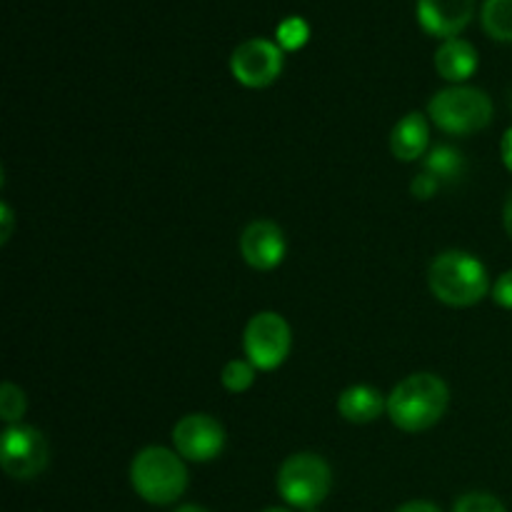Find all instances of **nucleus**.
Masks as SVG:
<instances>
[{"label": "nucleus", "mask_w": 512, "mask_h": 512, "mask_svg": "<svg viewBox=\"0 0 512 512\" xmlns=\"http://www.w3.org/2000/svg\"><path fill=\"white\" fill-rule=\"evenodd\" d=\"M448 403L450 388L440 375L415 373L388 395V418L405 433H423L443 420Z\"/></svg>", "instance_id": "nucleus-1"}, {"label": "nucleus", "mask_w": 512, "mask_h": 512, "mask_svg": "<svg viewBox=\"0 0 512 512\" xmlns=\"http://www.w3.org/2000/svg\"><path fill=\"white\" fill-rule=\"evenodd\" d=\"M430 293L450 308H470L488 295V268L465 250H448L428 270Z\"/></svg>", "instance_id": "nucleus-2"}, {"label": "nucleus", "mask_w": 512, "mask_h": 512, "mask_svg": "<svg viewBox=\"0 0 512 512\" xmlns=\"http://www.w3.org/2000/svg\"><path fill=\"white\" fill-rule=\"evenodd\" d=\"M130 483L145 503L173 505L188 488V468L178 453L150 445L133 458Z\"/></svg>", "instance_id": "nucleus-3"}, {"label": "nucleus", "mask_w": 512, "mask_h": 512, "mask_svg": "<svg viewBox=\"0 0 512 512\" xmlns=\"http://www.w3.org/2000/svg\"><path fill=\"white\" fill-rule=\"evenodd\" d=\"M493 100L473 85H450L438 90L428 103V115L443 133L473 135L493 120Z\"/></svg>", "instance_id": "nucleus-4"}, {"label": "nucleus", "mask_w": 512, "mask_h": 512, "mask_svg": "<svg viewBox=\"0 0 512 512\" xmlns=\"http://www.w3.org/2000/svg\"><path fill=\"white\" fill-rule=\"evenodd\" d=\"M333 488V470L320 455L295 453L280 465L278 493L290 508L315 510Z\"/></svg>", "instance_id": "nucleus-5"}, {"label": "nucleus", "mask_w": 512, "mask_h": 512, "mask_svg": "<svg viewBox=\"0 0 512 512\" xmlns=\"http://www.w3.org/2000/svg\"><path fill=\"white\" fill-rule=\"evenodd\" d=\"M245 358L258 370H275L288 360L293 348V333L288 320L273 310L253 315L243 333Z\"/></svg>", "instance_id": "nucleus-6"}, {"label": "nucleus", "mask_w": 512, "mask_h": 512, "mask_svg": "<svg viewBox=\"0 0 512 512\" xmlns=\"http://www.w3.org/2000/svg\"><path fill=\"white\" fill-rule=\"evenodd\" d=\"M50 460L48 440L30 425H8L0 438V465L13 480H33Z\"/></svg>", "instance_id": "nucleus-7"}, {"label": "nucleus", "mask_w": 512, "mask_h": 512, "mask_svg": "<svg viewBox=\"0 0 512 512\" xmlns=\"http://www.w3.org/2000/svg\"><path fill=\"white\" fill-rule=\"evenodd\" d=\"M283 65V48L268 38L245 40L230 55L233 78L245 88H268V85H273L283 73Z\"/></svg>", "instance_id": "nucleus-8"}, {"label": "nucleus", "mask_w": 512, "mask_h": 512, "mask_svg": "<svg viewBox=\"0 0 512 512\" xmlns=\"http://www.w3.org/2000/svg\"><path fill=\"white\" fill-rule=\"evenodd\" d=\"M175 453L190 463H210L225 448V428L205 413H190L173 428Z\"/></svg>", "instance_id": "nucleus-9"}, {"label": "nucleus", "mask_w": 512, "mask_h": 512, "mask_svg": "<svg viewBox=\"0 0 512 512\" xmlns=\"http://www.w3.org/2000/svg\"><path fill=\"white\" fill-rule=\"evenodd\" d=\"M285 235L273 220H253L240 235V255L255 270H275L285 260Z\"/></svg>", "instance_id": "nucleus-10"}, {"label": "nucleus", "mask_w": 512, "mask_h": 512, "mask_svg": "<svg viewBox=\"0 0 512 512\" xmlns=\"http://www.w3.org/2000/svg\"><path fill=\"white\" fill-rule=\"evenodd\" d=\"M475 15V0H418V23L435 38H458Z\"/></svg>", "instance_id": "nucleus-11"}, {"label": "nucleus", "mask_w": 512, "mask_h": 512, "mask_svg": "<svg viewBox=\"0 0 512 512\" xmlns=\"http://www.w3.org/2000/svg\"><path fill=\"white\" fill-rule=\"evenodd\" d=\"M338 413L353 425L375 423L380 415L388 413V398L373 385H353L340 393Z\"/></svg>", "instance_id": "nucleus-12"}, {"label": "nucleus", "mask_w": 512, "mask_h": 512, "mask_svg": "<svg viewBox=\"0 0 512 512\" xmlns=\"http://www.w3.org/2000/svg\"><path fill=\"white\" fill-rule=\"evenodd\" d=\"M435 70L448 83L463 85V80H468L478 70V50L463 38L443 40L435 50Z\"/></svg>", "instance_id": "nucleus-13"}, {"label": "nucleus", "mask_w": 512, "mask_h": 512, "mask_svg": "<svg viewBox=\"0 0 512 512\" xmlns=\"http://www.w3.org/2000/svg\"><path fill=\"white\" fill-rule=\"evenodd\" d=\"M430 145V125L423 113H408L395 123L390 133V150L403 163H413L425 155Z\"/></svg>", "instance_id": "nucleus-14"}, {"label": "nucleus", "mask_w": 512, "mask_h": 512, "mask_svg": "<svg viewBox=\"0 0 512 512\" xmlns=\"http://www.w3.org/2000/svg\"><path fill=\"white\" fill-rule=\"evenodd\" d=\"M425 173L438 183H450V180L463 178L465 158L450 145H435L425 158Z\"/></svg>", "instance_id": "nucleus-15"}, {"label": "nucleus", "mask_w": 512, "mask_h": 512, "mask_svg": "<svg viewBox=\"0 0 512 512\" xmlns=\"http://www.w3.org/2000/svg\"><path fill=\"white\" fill-rule=\"evenodd\" d=\"M480 20L490 38L512 43V0H485Z\"/></svg>", "instance_id": "nucleus-16"}, {"label": "nucleus", "mask_w": 512, "mask_h": 512, "mask_svg": "<svg viewBox=\"0 0 512 512\" xmlns=\"http://www.w3.org/2000/svg\"><path fill=\"white\" fill-rule=\"evenodd\" d=\"M255 373H258V368L250 360H230L223 368L220 380L230 393H245L255 383Z\"/></svg>", "instance_id": "nucleus-17"}, {"label": "nucleus", "mask_w": 512, "mask_h": 512, "mask_svg": "<svg viewBox=\"0 0 512 512\" xmlns=\"http://www.w3.org/2000/svg\"><path fill=\"white\" fill-rule=\"evenodd\" d=\"M25 410H28V400L25 393L15 383H3L0 388V418L8 425H20Z\"/></svg>", "instance_id": "nucleus-18"}, {"label": "nucleus", "mask_w": 512, "mask_h": 512, "mask_svg": "<svg viewBox=\"0 0 512 512\" xmlns=\"http://www.w3.org/2000/svg\"><path fill=\"white\" fill-rule=\"evenodd\" d=\"M308 23L303 18H288L278 25V45L283 50H298L308 40Z\"/></svg>", "instance_id": "nucleus-19"}, {"label": "nucleus", "mask_w": 512, "mask_h": 512, "mask_svg": "<svg viewBox=\"0 0 512 512\" xmlns=\"http://www.w3.org/2000/svg\"><path fill=\"white\" fill-rule=\"evenodd\" d=\"M453 512H508L495 495L490 493H468L455 503Z\"/></svg>", "instance_id": "nucleus-20"}, {"label": "nucleus", "mask_w": 512, "mask_h": 512, "mask_svg": "<svg viewBox=\"0 0 512 512\" xmlns=\"http://www.w3.org/2000/svg\"><path fill=\"white\" fill-rule=\"evenodd\" d=\"M493 300L500 305V308L512 310V270L500 275L493 285Z\"/></svg>", "instance_id": "nucleus-21"}, {"label": "nucleus", "mask_w": 512, "mask_h": 512, "mask_svg": "<svg viewBox=\"0 0 512 512\" xmlns=\"http://www.w3.org/2000/svg\"><path fill=\"white\" fill-rule=\"evenodd\" d=\"M438 188H440L438 180L430 178L428 173H423V175H418V178H415L413 195H415V198H420V200H428V198H433L435 190H438Z\"/></svg>", "instance_id": "nucleus-22"}, {"label": "nucleus", "mask_w": 512, "mask_h": 512, "mask_svg": "<svg viewBox=\"0 0 512 512\" xmlns=\"http://www.w3.org/2000/svg\"><path fill=\"white\" fill-rule=\"evenodd\" d=\"M395 512H440L435 503H428V500H410V503L400 505Z\"/></svg>", "instance_id": "nucleus-23"}, {"label": "nucleus", "mask_w": 512, "mask_h": 512, "mask_svg": "<svg viewBox=\"0 0 512 512\" xmlns=\"http://www.w3.org/2000/svg\"><path fill=\"white\" fill-rule=\"evenodd\" d=\"M0 215H3V233H0V240H3V243H8L10 240V230H13V210H10V205L8 203H3L0 205Z\"/></svg>", "instance_id": "nucleus-24"}, {"label": "nucleus", "mask_w": 512, "mask_h": 512, "mask_svg": "<svg viewBox=\"0 0 512 512\" xmlns=\"http://www.w3.org/2000/svg\"><path fill=\"white\" fill-rule=\"evenodd\" d=\"M500 155H503L505 168H508L512 173V128L503 135V143H500Z\"/></svg>", "instance_id": "nucleus-25"}, {"label": "nucleus", "mask_w": 512, "mask_h": 512, "mask_svg": "<svg viewBox=\"0 0 512 512\" xmlns=\"http://www.w3.org/2000/svg\"><path fill=\"white\" fill-rule=\"evenodd\" d=\"M503 225H505V233L510 235L512 240V190L508 195V200H505V208H503Z\"/></svg>", "instance_id": "nucleus-26"}, {"label": "nucleus", "mask_w": 512, "mask_h": 512, "mask_svg": "<svg viewBox=\"0 0 512 512\" xmlns=\"http://www.w3.org/2000/svg\"><path fill=\"white\" fill-rule=\"evenodd\" d=\"M175 512H208V510L200 508V505H183V508H178Z\"/></svg>", "instance_id": "nucleus-27"}, {"label": "nucleus", "mask_w": 512, "mask_h": 512, "mask_svg": "<svg viewBox=\"0 0 512 512\" xmlns=\"http://www.w3.org/2000/svg\"><path fill=\"white\" fill-rule=\"evenodd\" d=\"M265 512H293V510H288V508H268Z\"/></svg>", "instance_id": "nucleus-28"}, {"label": "nucleus", "mask_w": 512, "mask_h": 512, "mask_svg": "<svg viewBox=\"0 0 512 512\" xmlns=\"http://www.w3.org/2000/svg\"><path fill=\"white\" fill-rule=\"evenodd\" d=\"M305 512H318V508H315V510H305Z\"/></svg>", "instance_id": "nucleus-29"}]
</instances>
